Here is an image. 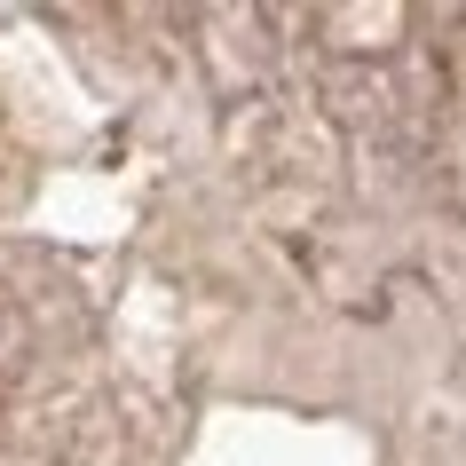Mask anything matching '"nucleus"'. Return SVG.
<instances>
[]
</instances>
